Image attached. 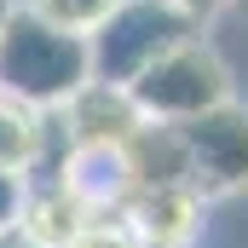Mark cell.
Returning a JSON list of instances; mask_svg holds the SVG:
<instances>
[{
	"mask_svg": "<svg viewBox=\"0 0 248 248\" xmlns=\"http://www.w3.org/2000/svg\"><path fill=\"white\" fill-rule=\"evenodd\" d=\"M81 81H93L87 35H69L35 17L23 0H12L0 17V98L29 104V110H58Z\"/></svg>",
	"mask_w": 248,
	"mask_h": 248,
	"instance_id": "1",
	"label": "cell"
},
{
	"mask_svg": "<svg viewBox=\"0 0 248 248\" xmlns=\"http://www.w3.org/2000/svg\"><path fill=\"white\" fill-rule=\"evenodd\" d=\"M127 93H133V104H139L144 122L179 127V122H196V116L231 104V69H225V58L202 35H190L179 46H168L156 63H144L127 81Z\"/></svg>",
	"mask_w": 248,
	"mask_h": 248,
	"instance_id": "2",
	"label": "cell"
},
{
	"mask_svg": "<svg viewBox=\"0 0 248 248\" xmlns=\"http://www.w3.org/2000/svg\"><path fill=\"white\" fill-rule=\"evenodd\" d=\"M190 35H202V23L168 0H116L110 17L87 35V69H93V81L127 87L144 63H156L168 46H179Z\"/></svg>",
	"mask_w": 248,
	"mask_h": 248,
	"instance_id": "3",
	"label": "cell"
},
{
	"mask_svg": "<svg viewBox=\"0 0 248 248\" xmlns=\"http://www.w3.org/2000/svg\"><path fill=\"white\" fill-rule=\"evenodd\" d=\"M179 139H185L190 185H196L202 202L248 190V110L237 98L208 110V116H196V122H179Z\"/></svg>",
	"mask_w": 248,
	"mask_h": 248,
	"instance_id": "4",
	"label": "cell"
},
{
	"mask_svg": "<svg viewBox=\"0 0 248 248\" xmlns=\"http://www.w3.org/2000/svg\"><path fill=\"white\" fill-rule=\"evenodd\" d=\"M58 122L69 133V150H122L127 133L144 116H139L127 87H116V81H81L58 104Z\"/></svg>",
	"mask_w": 248,
	"mask_h": 248,
	"instance_id": "5",
	"label": "cell"
},
{
	"mask_svg": "<svg viewBox=\"0 0 248 248\" xmlns=\"http://www.w3.org/2000/svg\"><path fill=\"white\" fill-rule=\"evenodd\" d=\"M122 214L133 219L139 243H162V248H190L208 202L190 185H156V190H133L122 202Z\"/></svg>",
	"mask_w": 248,
	"mask_h": 248,
	"instance_id": "6",
	"label": "cell"
},
{
	"mask_svg": "<svg viewBox=\"0 0 248 248\" xmlns=\"http://www.w3.org/2000/svg\"><path fill=\"white\" fill-rule=\"evenodd\" d=\"M98 208H87L63 179H23V202H17V231L35 248H69L81 237V225Z\"/></svg>",
	"mask_w": 248,
	"mask_h": 248,
	"instance_id": "7",
	"label": "cell"
},
{
	"mask_svg": "<svg viewBox=\"0 0 248 248\" xmlns=\"http://www.w3.org/2000/svg\"><path fill=\"white\" fill-rule=\"evenodd\" d=\"M46 139H52V110L0 98V173L6 179H35L46 162Z\"/></svg>",
	"mask_w": 248,
	"mask_h": 248,
	"instance_id": "8",
	"label": "cell"
},
{
	"mask_svg": "<svg viewBox=\"0 0 248 248\" xmlns=\"http://www.w3.org/2000/svg\"><path fill=\"white\" fill-rule=\"evenodd\" d=\"M35 17H46V23H58L69 35H93L104 17H110V6L116 0H23Z\"/></svg>",
	"mask_w": 248,
	"mask_h": 248,
	"instance_id": "9",
	"label": "cell"
},
{
	"mask_svg": "<svg viewBox=\"0 0 248 248\" xmlns=\"http://www.w3.org/2000/svg\"><path fill=\"white\" fill-rule=\"evenodd\" d=\"M69 248H139V231H133V219H127L122 208H98Z\"/></svg>",
	"mask_w": 248,
	"mask_h": 248,
	"instance_id": "10",
	"label": "cell"
},
{
	"mask_svg": "<svg viewBox=\"0 0 248 248\" xmlns=\"http://www.w3.org/2000/svg\"><path fill=\"white\" fill-rule=\"evenodd\" d=\"M17 202H23V179L0 173V225H17Z\"/></svg>",
	"mask_w": 248,
	"mask_h": 248,
	"instance_id": "11",
	"label": "cell"
},
{
	"mask_svg": "<svg viewBox=\"0 0 248 248\" xmlns=\"http://www.w3.org/2000/svg\"><path fill=\"white\" fill-rule=\"evenodd\" d=\"M168 6H179L185 17H196V23H202V17H214L219 6H231V0H168Z\"/></svg>",
	"mask_w": 248,
	"mask_h": 248,
	"instance_id": "12",
	"label": "cell"
},
{
	"mask_svg": "<svg viewBox=\"0 0 248 248\" xmlns=\"http://www.w3.org/2000/svg\"><path fill=\"white\" fill-rule=\"evenodd\" d=\"M0 248H35V243H29L17 225H0Z\"/></svg>",
	"mask_w": 248,
	"mask_h": 248,
	"instance_id": "13",
	"label": "cell"
},
{
	"mask_svg": "<svg viewBox=\"0 0 248 248\" xmlns=\"http://www.w3.org/2000/svg\"><path fill=\"white\" fill-rule=\"evenodd\" d=\"M6 6H12V0H0V17H6Z\"/></svg>",
	"mask_w": 248,
	"mask_h": 248,
	"instance_id": "14",
	"label": "cell"
},
{
	"mask_svg": "<svg viewBox=\"0 0 248 248\" xmlns=\"http://www.w3.org/2000/svg\"><path fill=\"white\" fill-rule=\"evenodd\" d=\"M139 248H162V243H139Z\"/></svg>",
	"mask_w": 248,
	"mask_h": 248,
	"instance_id": "15",
	"label": "cell"
}]
</instances>
